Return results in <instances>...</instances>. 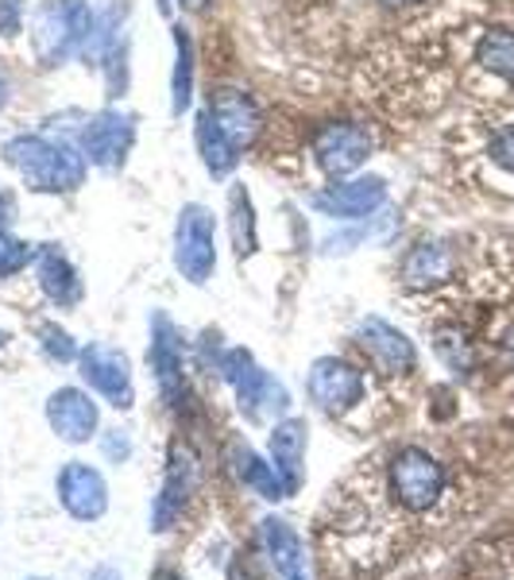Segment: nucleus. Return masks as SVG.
<instances>
[{"label": "nucleus", "instance_id": "nucleus-1", "mask_svg": "<svg viewBox=\"0 0 514 580\" xmlns=\"http://www.w3.org/2000/svg\"><path fill=\"white\" fill-rule=\"evenodd\" d=\"M4 163L36 194H70L86 183V155L70 140H55L43 132H23L4 144Z\"/></svg>", "mask_w": 514, "mask_h": 580}, {"label": "nucleus", "instance_id": "nucleus-2", "mask_svg": "<svg viewBox=\"0 0 514 580\" xmlns=\"http://www.w3.org/2000/svg\"><path fill=\"white\" fill-rule=\"evenodd\" d=\"M97 16L86 0H39L31 16V47L39 67H62L73 55L89 51Z\"/></svg>", "mask_w": 514, "mask_h": 580}, {"label": "nucleus", "instance_id": "nucleus-3", "mask_svg": "<svg viewBox=\"0 0 514 580\" xmlns=\"http://www.w3.org/2000/svg\"><path fill=\"white\" fill-rule=\"evenodd\" d=\"M217 372L236 391V403H240V414L248 422L283 419L290 411V391L267 367H259L248 348H225L217 361Z\"/></svg>", "mask_w": 514, "mask_h": 580}, {"label": "nucleus", "instance_id": "nucleus-4", "mask_svg": "<svg viewBox=\"0 0 514 580\" xmlns=\"http://www.w3.org/2000/svg\"><path fill=\"white\" fill-rule=\"evenodd\" d=\"M175 267L182 272L186 283L201 287V283L214 279L217 267V220L206 206L190 201L182 206L175 225Z\"/></svg>", "mask_w": 514, "mask_h": 580}, {"label": "nucleus", "instance_id": "nucleus-5", "mask_svg": "<svg viewBox=\"0 0 514 580\" xmlns=\"http://www.w3.org/2000/svg\"><path fill=\"white\" fill-rule=\"evenodd\" d=\"M372 147H375V136L360 120H329V125L317 128L314 140H309V151H314L317 167H322V175L333 178V183L356 175L367 163V155H372Z\"/></svg>", "mask_w": 514, "mask_h": 580}, {"label": "nucleus", "instance_id": "nucleus-6", "mask_svg": "<svg viewBox=\"0 0 514 580\" xmlns=\"http://www.w3.org/2000/svg\"><path fill=\"white\" fill-rule=\"evenodd\" d=\"M391 492L406 511H429L445 492V469L426 449L406 445L391 461Z\"/></svg>", "mask_w": 514, "mask_h": 580}, {"label": "nucleus", "instance_id": "nucleus-7", "mask_svg": "<svg viewBox=\"0 0 514 580\" xmlns=\"http://www.w3.org/2000/svg\"><path fill=\"white\" fill-rule=\"evenodd\" d=\"M306 391L314 399V406H322L325 414H348L353 406L364 403L367 380L356 364L340 361V356H322L309 367Z\"/></svg>", "mask_w": 514, "mask_h": 580}, {"label": "nucleus", "instance_id": "nucleus-8", "mask_svg": "<svg viewBox=\"0 0 514 580\" xmlns=\"http://www.w3.org/2000/svg\"><path fill=\"white\" fill-rule=\"evenodd\" d=\"M81 380L97 391L109 406L117 411H132L136 406V387H132V361L112 345H89L78 353Z\"/></svg>", "mask_w": 514, "mask_h": 580}, {"label": "nucleus", "instance_id": "nucleus-9", "mask_svg": "<svg viewBox=\"0 0 514 580\" xmlns=\"http://www.w3.org/2000/svg\"><path fill=\"white\" fill-rule=\"evenodd\" d=\"M147 361H151L155 383H159V395L167 406H178L186 395V345L178 325L170 322L162 309L151 314V348H147Z\"/></svg>", "mask_w": 514, "mask_h": 580}, {"label": "nucleus", "instance_id": "nucleus-10", "mask_svg": "<svg viewBox=\"0 0 514 580\" xmlns=\"http://www.w3.org/2000/svg\"><path fill=\"white\" fill-rule=\"evenodd\" d=\"M136 144V120L120 109H101L81 128V155L101 170H120Z\"/></svg>", "mask_w": 514, "mask_h": 580}, {"label": "nucleus", "instance_id": "nucleus-11", "mask_svg": "<svg viewBox=\"0 0 514 580\" xmlns=\"http://www.w3.org/2000/svg\"><path fill=\"white\" fill-rule=\"evenodd\" d=\"M353 341L367 353V361L375 364V372L383 375H411L418 367V353H414V341L406 333H398L391 322L367 314L356 322Z\"/></svg>", "mask_w": 514, "mask_h": 580}, {"label": "nucleus", "instance_id": "nucleus-12", "mask_svg": "<svg viewBox=\"0 0 514 580\" xmlns=\"http://www.w3.org/2000/svg\"><path fill=\"white\" fill-rule=\"evenodd\" d=\"M383 201H387V183L367 175V178H348V183L340 178V183L325 186V190H317L309 198V206L333 220H364L375 209H383Z\"/></svg>", "mask_w": 514, "mask_h": 580}, {"label": "nucleus", "instance_id": "nucleus-13", "mask_svg": "<svg viewBox=\"0 0 514 580\" xmlns=\"http://www.w3.org/2000/svg\"><path fill=\"white\" fill-rule=\"evenodd\" d=\"M198 461H194L190 449L175 445L170 449V464H167V476H162V488L159 495H155V508H151V530L155 534H162V530H170L178 519H182L186 503L194 500V492H198Z\"/></svg>", "mask_w": 514, "mask_h": 580}, {"label": "nucleus", "instance_id": "nucleus-14", "mask_svg": "<svg viewBox=\"0 0 514 580\" xmlns=\"http://www.w3.org/2000/svg\"><path fill=\"white\" fill-rule=\"evenodd\" d=\"M55 492H59L62 511L78 522H97L109 511V484H105L101 472L86 461L62 464L59 480H55Z\"/></svg>", "mask_w": 514, "mask_h": 580}, {"label": "nucleus", "instance_id": "nucleus-15", "mask_svg": "<svg viewBox=\"0 0 514 580\" xmlns=\"http://www.w3.org/2000/svg\"><path fill=\"white\" fill-rule=\"evenodd\" d=\"M47 422H51V430L62 441L86 445V441L97 434L101 414H97V403L81 387H59L47 399Z\"/></svg>", "mask_w": 514, "mask_h": 580}, {"label": "nucleus", "instance_id": "nucleus-16", "mask_svg": "<svg viewBox=\"0 0 514 580\" xmlns=\"http://www.w3.org/2000/svg\"><path fill=\"white\" fill-rule=\"evenodd\" d=\"M306 445H309V430L302 419L275 422L271 438H267V461L275 464V472L283 476L290 495H298L302 484H306Z\"/></svg>", "mask_w": 514, "mask_h": 580}, {"label": "nucleus", "instance_id": "nucleus-17", "mask_svg": "<svg viewBox=\"0 0 514 580\" xmlns=\"http://www.w3.org/2000/svg\"><path fill=\"white\" fill-rule=\"evenodd\" d=\"M209 117L217 120L220 125V132L228 136L236 147H248V144H256V136H259V109H256V101H251L244 89H217L214 97H209Z\"/></svg>", "mask_w": 514, "mask_h": 580}, {"label": "nucleus", "instance_id": "nucleus-18", "mask_svg": "<svg viewBox=\"0 0 514 580\" xmlns=\"http://www.w3.org/2000/svg\"><path fill=\"white\" fill-rule=\"evenodd\" d=\"M36 275H39V287H43L47 302L59 309H70L81 302V279H78V267L62 256L55 244H47L43 252H36Z\"/></svg>", "mask_w": 514, "mask_h": 580}, {"label": "nucleus", "instance_id": "nucleus-19", "mask_svg": "<svg viewBox=\"0 0 514 580\" xmlns=\"http://www.w3.org/2000/svg\"><path fill=\"white\" fill-rule=\"evenodd\" d=\"M453 272H456V259L441 240L414 244L403 256V267H398L406 287H441V283L453 279Z\"/></svg>", "mask_w": 514, "mask_h": 580}, {"label": "nucleus", "instance_id": "nucleus-20", "mask_svg": "<svg viewBox=\"0 0 514 580\" xmlns=\"http://www.w3.org/2000/svg\"><path fill=\"white\" fill-rule=\"evenodd\" d=\"M259 534H264V550H267V558H271L275 573H279L283 580H306L302 542H298V534H294V527L287 519L267 514V519L259 522Z\"/></svg>", "mask_w": 514, "mask_h": 580}, {"label": "nucleus", "instance_id": "nucleus-21", "mask_svg": "<svg viewBox=\"0 0 514 580\" xmlns=\"http://www.w3.org/2000/svg\"><path fill=\"white\" fill-rule=\"evenodd\" d=\"M233 469H236V476H240L256 495H264V500H271V503L290 500L287 484H283V476L275 472V464L264 461V456H259L251 445H244V441L233 445Z\"/></svg>", "mask_w": 514, "mask_h": 580}, {"label": "nucleus", "instance_id": "nucleus-22", "mask_svg": "<svg viewBox=\"0 0 514 580\" xmlns=\"http://www.w3.org/2000/svg\"><path fill=\"white\" fill-rule=\"evenodd\" d=\"M194 140H198V151H201V163H206V170L214 178H228L236 170V163H240V147L228 140L225 132H220V125L214 117H209V109H201L198 117V128H194Z\"/></svg>", "mask_w": 514, "mask_h": 580}, {"label": "nucleus", "instance_id": "nucleus-23", "mask_svg": "<svg viewBox=\"0 0 514 580\" xmlns=\"http://www.w3.org/2000/svg\"><path fill=\"white\" fill-rule=\"evenodd\" d=\"M476 70L495 78L500 86L514 89V31L492 28L476 43Z\"/></svg>", "mask_w": 514, "mask_h": 580}, {"label": "nucleus", "instance_id": "nucleus-24", "mask_svg": "<svg viewBox=\"0 0 514 580\" xmlns=\"http://www.w3.org/2000/svg\"><path fill=\"white\" fill-rule=\"evenodd\" d=\"M228 217H233V248L240 259L256 252V209H251V194L240 183L228 190Z\"/></svg>", "mask_w": 514, "mask_h": 580}, {"label": "nucleus", "instance_id": "nucleus-25", "mask_svg": "<svg viewBox=\"0 0 514 580\" xmlns=\"http://www.w3.org/2000/svg\"><path fill=\"white\" fill-rule=\"evenodd\" d=\"M175 86H170V112L182 117L194 97V43L186 28H175Z\"/></svg>", "mask_w": 514, "mask_h": 580}, {"label": "nucleus", "instance_id": "nucleus-26", "mask_svg": "<svg viewBox=\"0 0 514 580\" xmlns=\"http://www.w3.org/2000/svg\"><path fill=\"white\" fill-rule=\"evenodd\" d=\"M39 348H43L47 356H51L55 364H73L78 361V353L81 348L73 345V337L62 325H55V322H47V325H39Z\"/></svg>", "mask_w": 514, "mask_h": 580}, {"label": "nucleus", "instance_id": "nucleus-27", "mask_svg": "<svg viewBox=\"0 0 514 580\" xmlns=\"http://www.w3.org/2000/svg\"><path fill=\"white\" fill-rule=\"evenodd\" d=\"M434 348H437L441 361L453 367V372H468L472 367V348H468V341H464L461 330H441Z\"/></svg>", "mask_w": 514, "mask_h": 580}, {"label": "nucleus", "instance_id": "nucleus-28", "mask_svg": "<svg viewBox=\"0 0 514 580\" xmlns=\"http://www.w3.org/2000/svg\"><path fill=\"white\" fill-rule=\"evenodd\" d=\"M36 259V252H31L28 240H16V236L0 233V279H12V275H20L23 267Z\"/></svg>", "mask_w": 514, "mask_h": 580}, {"label": "nucleus", "instance_id": "nucleus-29", "mask_svg": "<svg viewBox=\"0 0 514 580\" xmlns=\"http://www.w3.org/2000/svg\"><path fill=\"white\" fill-rule=\"evenodd\" d=\"M487 159H492V167H500L503 175L514 178V125H503L500 132L487 140Z\"/></svg>", "mask_w": 514, "mask_h": 580}, {"label": "nucleus", "instance_id": "nucleus-30", "mask_svg": "<svg viewBox=\"0 0 514 580\" xmlns=\"http://www.w3.org/2000/svg\"><path fill=\"white\" fill-rule=\"evenodd\" d=\"M101 449L112 464H125L128 456H132V434H128V430H105Z\"/></svg>", "mask_w": 514, "mask_h": 580}, {"label": "nucleus", "instance_id": "nucleus-31", "mask_svg": "<svg viewBox=\"0 0 514 580\" xmlns=\"http://www.w3.org/2000/svg\"><path fill=\"white\" fill-rule=\"evenodd\" d=\"M23 31V0H0V36L16 39Z\"/></svg>", "mask_w": 514, "mask_h": 580}, {"label": "nucleus", "instance_id": "nucleus-32", "mask_svg": "<svg viewBox=\"0 0 514 580\" xmlns=\"http://www.w3.org/2000/svg\"><path fill=\"white\" fill-rule=\"evenodd\" d=\"M86 580H125V573H120L117 566H97Z\"/></svg>", "mask_w": 514, "mask_h": 580}, {"label": "nucleus", "instance_id": "nucleus-33", "mask_svg": "<svg viewBox=\"0 0 514 580\" xmlns=\"http://www.w3.org/2000/svg\"><path fill=\"white\" fill-rule=\"evenodd\" d=\"M151 580H186L182 573H175V569H155Z\"/></svg>", "mask_w": 514, "mask_h": 580}, {"label": "nucleus", "instance_id": "nucleus-34", "mask_svg": "<svg viewBox=\"0 0 514 580\" xmlns=\"http://www.w3.org/2000/svg\"><path fill=\"white\" fill-rule=\"evenodd\" d=\"M178 4H182V8H186V12H201V8H206V4H209V0H178Z\"/></svg>", "mask_w": 514, "mask_h": 580}, {"label": "nucleus", "instance_id": "nucleus-35", "mask_svg": "<svg viewBox=\"0 0 514 580\" xmlns=\"http://www.w3.org/2000/svg\"><path fill=\"white\" fill-rule=\"evenodd\" d=\"M383 4H391V8H403V4H418V0H383Z\"/></svg>", "mask_w": 514, "mask_h": 580}, {"label": "nucleus", "instance_id": "nucleus-36", "mask_svg": "<svg viewBox=\"0 0 514 580\" xmlns=\"http://www.w3.org/2000/svg\"><path fill=\"white\" fill-rule=\"evenodd\" d=\"M159 12H162V16H170V0H159Z\"/></svg>", "mask_w": 514, "mask_h": 580}, {"label": "nucleus", "instance_id": "nucleus-37", "mask_svg": "<svg viewBox=\"0 0 514 580\" xmlns=\"http://www.w3.org/2000/svg\"><path fill=\"white\" fill-rule=\"evenodd\" d=\"M0 105H4V78H0Z\"/></svg>", "mask_w": 514, "mask_h": 580}, {"label": "nucleus", "instance_id": "nucleus-38", "mask_svg": "<svg viewBox=\"0 0 514 580\" xmlns=\"http://www.w3.org/2000/svg\"><path fill=\"white\" fill-rule=\"evenodd\" d=\"M4 341H8V333H4V330H0V348H4Z\"/></svg>", "mask_w": 514, "mask_h": 580}, {"label": "nucleus", "instance_id": "nucleus-39", "mask_svg": "<svg viewBox=\"0 0 514 580\" xmlns=\"http://www.w3.org/2000/svg\"><path fill=\"white\" fill-rule=\"evenodd\" d=\"M28 580H47V577H28Z\"/></svg>", "mask_w": 514, "mask_h": 580}]
</instances>
